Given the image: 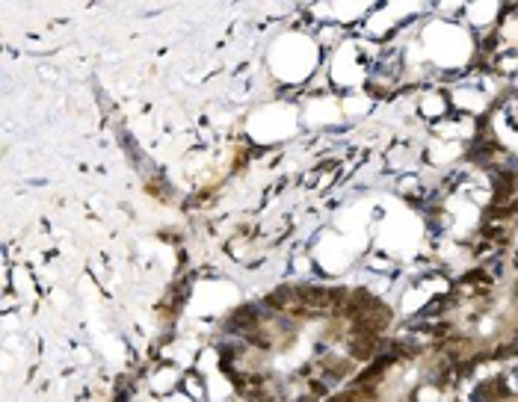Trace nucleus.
Returning <instances> with one entry per match:
<instances>
[{"label": "nucleus", "mask_w": 518, "mask_h": 402, "mask_svg": "<svg viewBox=\"0 0 518 402\" xmlns=\"http://www.w3.org/2000/svg\"><path fill=\"white\" fill-rule=\"evenodd\" d=\"M149 195L169 201V198H172V190H169V183H166V181H163V183H160V181H151V183H149Z\"/></svg>", "instance_id": "obj_3"}, {"label": "nucleus", "mask_w": 518, "mask_h": 402, "mask_svg": "<svg viewBox=\"0 0 518 402\" xmlns=\"http://www.w3.org/2000/svg\"><path fill=\"white\" fill-rule=\"evenodd\" d=\"M293 284H279V287H272V290L264 296V305H267V311L270 313H276V317H282V313H287L293 308Z\"/></svg>", "instance_id": "obj_2"}, {"label": "nucleus", "mask_w": 518, "mask_h": 402, "mask_svg": "<svg viewBox=\"0 0 518 402\" xmlns=\"http://www.w3.org/2000/svg\"><path fill=\"white\" fill-rule=\"evenodd\" d=\"M382 349V335H350L347 352L355 364H370Z\"/></svg>", "instance_id": "obj_1"}]
</instances>
